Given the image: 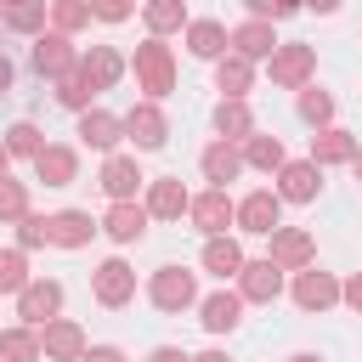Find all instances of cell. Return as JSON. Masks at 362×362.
<instances>
[{"label": "cell", "instance_id": "1", "mask_svg": "<svg viewBox=\"0 0 362 362\" xmlns=\"http://www.w3.org/2000/svg\"><path fill=\"white\" fill-rule=\"evenodd\" d=\"M130 74H136V90H147V102H164L175 90V51L147 34L136 45V57H130Z\"/></svg>", "mask_w": 362, "mask_h": 362}, {"label": "cell", "instance_id": "2", "mask_svg": "<svg viewBox=\"0 0 362 362\" xmlns=\"http://www.w3.org/2000/svg\"><path fill=\"white\" fill-rule=\"evenodd\" d=\"M266 68H272V85H277V90H305L311 74H317V45L288 40V45H277V51L266 57Z\"/></svg>", "mask_w": 362, "mask_h": 362}, {"label": "cell", "instance_id": "3", "mask_svg": "<svg viewBox=\"0 0 362 362\" xmlns=\"http://www.w3.org/2000/svg\"><path fill=\"white\" fill-rule=\"evenodd\" d=\"M147 300H153L158 311H192V305H198V277H192L187 266H158V272L147 277Z\"/></svg>", "mask_w": 362, "mask_h": 362}, {"label": "cell", "instance_id": "4", "mask_svg": "<svg viewBox=\"0 0 362 362\" xmlns=\"http://www.w3.org/2000/svg\"><path fill=\"white\" fill-rule=\"evenodd\" d=\"M17 317H23V328H45L51 317H62V283L57 277H28L17 288Z\"/></svg>", "mask_w": 362, "mask_h": 362}, {"label": "cell", "instance_id": "5", "mask_svg": "<svg viewBox=\"0 0 362 362\" xmlns=\"http://www.w3.org/2000/svg\"><path fill=\"white\" fill-rule=\"evenodd\" d=\"M238 232H249V238H272L277 226H283V198L272 192V187H255L249 198H238V221H232Z\"/></svg>", "mask_w": 362, "mask_h": 362}, {"label": "cell", "instance_id": "6", "mask_svg": "<svg viewBox=\"0 0 362 362\" xmlns=\"http://www.w3.org/2000/svg\"><path fill=\"white\" fill-rule=\"evenodd\" d=\"M90 294H96V305H107V311H119V305H130L136 300V266L130 260H102L96 272H90Z\"/></svg>", "mask_w": 362, "mask_h": 362}, {"label": "cell", "instance_id": "7", "mask_svg": "<svg viewBox=\"0 0 362 362\" xmlns=\"http://www.w3.org/2000/svg\"><path fill=\"white\" fill-rule=\"evenodd\" d=\"M124 136L136 141V153H158V147L170 141V119H164V107L141 96V102L124 113Z\"/></svg>", "mask_w": 362, "mask_h": 362}, {"label": "cell", "instance_id": "8", "mask_svg": "<svg viewBox=\"0 0 362 362\" xmlns=\"http://www.w3.org/2000/svg\"><path fill=\"white\" fill-rule=\"evenodd\" d=\"M266 260H272L277 272H305V266H317V238H311L305 226H277Z\"/></svg>", "mask_w": 362, "mask_h": 362}, {"label": "cell", "instance_id": "9", "mask_svg": "<svg viewBox=\"0 0 362 362\" xmlns=\"http://www.w3.org/2000/svg\"><path fill=\"white\" fill-rule=\"evenodd\" d=\"M96 187H102L113 204H124V198H136V192L147 187V175H141L136 153H107V158H102V175H96Z\"/></svg>", "mask_w": 362, "mask_h": 362}, {"label": "cell", "instance_id": "10", "mask_svg": "<svg viewBox=\"0 0 362 362\" xmlns=\"http://www.w3.org/2000/svg\"><path fill=\"white\" fill-rule=\"evenodd\" d=\"M187 215H192V226H198L204 238H226V226L238 221V204L226 198V187H209V192H198V198L187 204Z\"/></svg>", "mask_w": 362, "mask_h": 362}, {"label": "cell", "instance_id": "11", "mask_svg": "<svg viewBox=\"0 0 362 362\" xmlns=\"http://www.w3.org/2000/svg\"><path fill=\"white\" fill-rule=\"evenodd\" d=\"M40 334V356L45 362H79L85 356V328L74 322V317H51L45 328H34Z\"/></svg>", "mask_w": 362, "mask_h": 362}, {"label": "cell", "instance_id": "12", "mask_svg": "<svg viewBox=\"0 0 362 362\" xmlns=\"http://www.w3.org/2000/svg\"><path fill=\"white\" fill-rule=\"evenodd\" d=\"M28 57H34V74H40V79H62L68 68H79L74 40H68V34H57V28H45V34L34 40V51H28Z\"/></svg>", "mask_w": 362, "mask_h": 362}, {"label": "cell", "instance_id": "13", "mask_svg": "<svg viewBox=\"0 0 362 362\" xmlns=\"http://www.w3.org/2000/svg\"><path fill=\"white\" fill-rule=\"evenodd\" d=\"M232 283H238V300H243V305H272V300L283 294V272H277L272 260H243V272H238Z\"/></svg>", "mask_w": 362, "mask_h": 362}, {"label": "cell", "instance_id": "14", "mask_svg": "<svg viewBox=\"0 0 362 362\" xmlns=\"http://www.w3.org/2000/svg\"><path fill=\"white\" fill-rule=\"evenodd\" d=\"M283 204H311L317 192H322V170L311 164V158H288L283 170H277V187H272Z\"/></svg>", "mask_w": 362, "mask_h": 362}, {"label": "cell", "instance_id": "15", "mask_svg": "<svg viewBox=\"0 0 362 362\" xmlns=\"http://www.w3.org/2000/svg\"><path fill=\"white\" fill-rule=\"evenodd\" d=\"M294 305H300V311H328V305H339V277L322 272V266L294 272Z\"/></svg>", "mask_w": 362, "mask_h": 362}, {"label": "cell", "instance_id": "16", "mask_svg": "<svg viewBox=\"0 0 362 362\" xmlns=\"http://www.w3.org/2000/svg\"><path fill=\"white\" fill-rule=\"evenodd\" d=\"M187 204H192V192L181 187V175H158V181H147L141 209H147L153 221H181V215H187Z\"/></svg>", "mask_w": 362, "mask_h": 362}, {"label": "cell", "instance_id": "17", "mask_svg": "<svg viewBox=\"0 0 362 362\" xmlns=\"http://www.w3.org/2000/svg\"><path fill=\"white\" fill-rule=\"evenodd\" d=\"M226 45L238 51V57H249V62H260V57H272L283 40H277V23H260V17H249V23H238V28H226Z\"/></svg>", "mask_w": 362, "mask_h": 362}, {"label": "cell", "instance_id": "18", "mask_svg": "<svg viewBox=\"0 0 362 362\" xmlns=\"http://www.w3.org/2000/svg\"><path fill=\"white\" fill-rule=\"evenodd\" d=\"M79 141L96 147V153H119V141H124V119L107 113V107H85V113H79Z\"/></svg>", "mask_w": 362, "mask_h": 362}, {"label": "cell", "instance_id": "19", "mask_svg": "<svg viewBox=\"0 0 362 362\" xmlns=\"http://www.w3.org/2000/svg\"><path fill=\"white\" fill-rule=\"evenodd\" d=\"M198 322H204L209 334H232V328L243 322V300H238V288H215V294H198Z\"/></svg>", "mask_w": 362, "mask_h": 362}, {"label": "cell", "instance_id": "20", "mask_svg": "<svg viewBox=\"0 0 362 362\" xmlns=\"http://www.w3.org/2000/svg\"><path fill=\"white\" fill-rule=\"evenodd\" d=\"M124 57L113 51V45H90V51H79V74L90 79V90H113L119 79H124Z\"/></svg>", "mask_w": 362, "mask_h": 362}, {"label": "cell", "instance_id": "21", "mask_svg": "<svg viewBox=\"0 0 362 362\" xmlns=\"http://www.w3.org/2000/svg\"><path fill=\"white\" fill-rule=\"evenodd\" d=\"M34 175H40L45 187H74V181H79V153L62 147V141H45L40 158H34Z\"/></svg>", "mask_w": 362, "mask_h": 362}, {"label": "cell", "instance_id": "22", "mask_svg": "<svg viewBox=\"0 0 362 362\" xmlns=\"http://www.w3.org/2000/svg\"><path fill=\"white\" fill-rule=\"evenodd\" d=\"M147 209L136 204V198H124V204H107V215H102V232L113 238V243H141L147 238Z\"/></svg>", "mask_w": 362, "mask_h": 362}, {"label": "cell", "instance_id": "23", "mask_svg": "<svg viewBox=\"0 0 362 362\" xmlns=\"http://www.w3.org/2000/svg\"><path fill=\"white\" fill-rule=\"evenodd\" d=\"M45 226H51V243L57 249H85L102 232V221H90L85 209H57V215H45Z\"/></svg>", "mask_w": 362, "mask_h": 362}, {"label": "cell", "instance_id": "24", "mask_svg": "<svg viewBox=\"0 0 362 362\" xmlns=\"http://www.w3.org/2000/svg\"><path fill=\"white\" fill-rule=\"evenodd\" d=\"M243 243L238 238H204V255H198V266L209 272V277H221V283H232L238 272H243Z\"/></svg>", "mask_w": 362, "mask_h": 362}, {"label": "cell", "instance_id": "25", "mask_svg": "<svg viewBox=\"0 0 362 362\" xmlns=\"http://www.w3.org/2000/svg\"><path fill=\"white\" fill-rule=\"evenodd\" d=\"M198 170H204V181H209V187L238 181V175H243V153H238V141H209V147H204V158H198Z\"/></svg>", "mask_w": 362, "mask_h": 362}, {"label": "cell", "instance_id": "26", "mask_svg": "<svg viewBox=\"0 0 362 362\" xmlns=\"http://www.w3.org/2000/svg\"><path fill=\"white\" fill-rule=\"evenodd\" d=\"M356 147H362V141H356L351 130L328 124V130H317V136H311V164H317V170H322V164H351V158H356Z\"/></svg>", "mask_w": 362, "mask_h": 362}, {"label": "cell", "instance_id": "27", "mask_svg": "<svg viewBox=\"0 0 362 362\" xmlns=\"http://www.w3.org/2000/svg\"><path fill=\"white\" fill-rule=\"evenodd\" d=\"M181 34H187V51H192V57H204V62L226 57V23H215V17H192Z\"/></svg>", "mask_w": 362, "mask_h": 362}, {"label": "cell", "instance_id": "28", "mask_svg": "<svg viewBox=\"0 0 362 362\" xmlns=\"http://www.w3.org/2000/svg\"><path fill=\"white\" fill-rule=\"evenodd\" d=\"M238 153H243V170H266V175H277V170L288 164L283 141H277V136H260V130H255V136H243V141H238Z\"/></svg>", "mask_w": 362, "mask_h": 362}, {"label": "cell", "instance_id": "29", "mask_svg": "<svg viewBox=\"0 0 362 362\" xmlns=\"http://www.w3.org/2000/svg\"><path fill=\"white\" fill-rule=\"evenodd\" d=\"M141 23L153 40H164V34H181L192 17H187V0H141Z\"/></svg>", "mask_w": 362, "mask_h": 362}, {"label": "cell", "instance_id": "30", "mask_svg": "<svg viewBox=\"0 0 362 362\" xmlns=\"http://www.w3.org/2000/svg\"><path fill=\"white\" fill-rule=\"evenodd\" d=\"M249 85H255V62L249 57H238V51L215 57V90L221 96H249Z\"/></svg>", "mask_w": 362, "mask_h": 362}, {"label": "cell", "instance_id": "31", "mask_svg": "<svg viewBox=\"0 0 362 362\" xmlns=\"http://www.w3.org/2000/svg\"><path fill=\"white\" fill-rule=\"evenodd\" d=\"M215 130H221V141H243V136H255V113H249V102H243V96H221V102H215Z\"/></svg>", "mask_w": 362, "mask_h": 362}, {"label": "cell", "instance_id": "32", "mask_svg": "<svg viewBox=\"0 0 362 362\" xmlns=\"http://www.w3.org/2000/svg\"><path fill=\"white\" fill-rule=\"evenodd\" d=\"M45 23H51V0H23V6H11V11L0 17V28L28 34V40H40V34H45Z\"/></svg>", "mask_w": 362, "mask_h": 362}, {"label": "cell", "instance_id": "33", "mask_svg": "<svg viewBox=\"0 0 362 362\" xmlns=\"http://www.w3.org/2000/svg\"><path fill=\"white\" fill-rule=\"evenodd\" d=\"M0 362H40V334L34 328H6L0 334Z\"/></svg>", "mask_w": 362, "mask_h": 362}, {"label": "cell", "instance_id": "34", "mask_svg": "<svg viewBox=\"0 0 362 362\" xmlns=\"http://www.w3.org/2000/svg\"><path fill=\"white\" fill-rule=\"evenodd\" d=\"M51 28L57 34H79V28H90V0H51Z\"/></svg>", "mask_w": 362, "mask_h": 362}, {"label": "cell", "instance_id": "35", "mask_svg": "<svg viewBox=\"0 0 362 362\" xmlns=\"http://www.w3.org/2000/svg\"><path fill=\"white\" fill-rule=\"evenodd\" d=\"M300 119H305L311 130H328V124H334V96L317 90V85H305V90H300Z\"/></svg>", "mask_w": 362, "mask_h": 362}, {"label": "cell", "instance_id": "36", "mask_svg": "<svg viewBox=\"0 0 362 362\" xmlns=\"http://www.w3.org/2000/svg\"><path fill=\"white\" fill-rule=\"evenodd\" d=\"M90 96H96V90H90V79H85L79 68H68V74L57 79V102H62V107H74V113H85V107H90Z\"/></svg>", "mask_w": 362, "mask_h": 362}, {"label": "cell", "instance_id": "37", "mask_svg": "<svg viewBox=\"0 0 362 362\" xmlns=\"http://www.w3.org/2000/svg\"><path fill=\"white\" fill-rule=\"evenodd\" d=\"M40 147H45V136H40V124H28V119H17V124L6 130V153H11V158H40Z\"/></svg>", "mask_w": 362, "mask_h": 362}, {"label": "cell", "instance_id": "38", "mask_svg": "<svg viewBox=\"0 0 362 362\" xmlns=\"http://www.w3.org/2000/svg\"><path fill=\"white\" fill-rule=\"evenodd\" d=\"M23 215H28V187L6 175V181H0V226H17Z\"/></svg>", "mask_w": 362, "mask_h": 362}, {"label": "cell", "instance_id": "39", "mask_svg": "<svg viewBox=\"0 0 362 362\" xmlns=\"http://www.w3.org/2000/svg\"><path fill=\"white\" fill-rule=\"evenodd\" d=\"M28 283V255L11 243V249H0V294H17Z\"/></svg>", "mask_w": 362, "mask_h": 362}, {"label": "cell", "instance_id": "40", "mask_svg": "<svg viewBox=\"0 0 362 362\" xmlns=\"http://www.w3.org/2000/svg\"><path fill=\"white\" fill-rule=\"evenodd\" d=\"M45 243H51V226H45V215H34V209H28V215L17 221V249L28 255V249H45Z\"/></svg>", "mask_w": 362, "mask_h": 362}, {"label": "cell", "instance_id": "41", "mask_svg": "<svg viewBox=\"0 0 362 362\" xmlns=\"http://www.w3.org/2000/svg\"><path fill=\"white\" fill-rule=\"evenodd\" d=\"M305 0H243V11L249 17H260V23H283V17H294Z\"/></svg>", "mask_w": 362, "mask_h": 362}, {"label": "cell", "instance_id": "42", "mask_svg": "<svg viewBox=\"0 0 362 362\" xmlns=\"http://www.w3.org/2000/svg\"><path fill=\"white\" fill-rule=\"evenodd\" d=\"M136 11V0H90V17L96 23H124Z\"/></svg>", "mask_w": 362, "mask_h": 362}, {"label": "cell", "instance_id": "43", "mask_svg": "<svg viewBox=\"0 0 362 362\" xmlns=\"http://www.w3.org/2000/svg\"><path fill=\"white\" fill-rule=\"evenodd\" d=\"M339 300H345L351 311H362V272H351V277L339 283Z\"/></svg>", "mask_w": 362, "mask_h": 362}, {"label": "cell", "instance_id": "44", "mask_svg": "<svg viewBox=\"0 0 362 362\" xmlns=\"http://www.w3.org/2000/svg\"><path fill=\"white\" fill-rule=\"evenodd\" d=\"M79 362H124V351H119V345H85Z\"/></svg>", "mask_w": 362, "mask_h": 362}, {"label": "cell", "instance_id": "45", "mask_svg": "<svg viewBox=\"0 0 362 362\" xmlns=\"http://www.w3.org/2000/svg\"><path fill=\"white\" fill-rule=\"evenodd\" d=\"M147 362H192V356H187L181 345H153V356H147Z\"/></svg>", "mask_w": 362, "mask_h": 362}, {"label": "cell", "instance_id": "46", "mask_svg": "<svg viewBox=\"0 0 362 362\" xmlns=\"http://www.w3.org/2000/svg\"><path fill=\"white\" fill-rule=\"evenodd\" d=\"M11 79H17V68H11V57H6V51H0V96H6V90H11Z\"/></svg>", "mask_w": 362, "mask_h": 362}, {"label": "cell", "instance_id": "47", "mask_svg": "<svg viewBox=\"0 0 362 362\" xmlns=\"http://www.w3.org/2000/svg\"><path fill=\"white\" fill-rule=\"evenodd\" d=\"M305 6H311V11H322V17H328V11H339V0H305Z\"/></svg>", "mask_w": 362, "mask_h": 362}, {"label": "cell", "instance_id": "48", "mask_svg": "<svg viewBox=\"0 0 362 362\" xmlns=\"http://www.w3.org/2000/svg\"><path fill=\"white\" fill-rule=\"evenodd\" d=\"M192 362H232V356H226V351H198Z\"/></svg>", "mask_w": 362, "mask_h": 362}, {"label": "cell", "instance_id": "49", "mask_svg": "<svg viewBox=\"0 0 362 362\" xmlns=\"http://www.w3.org/2000/svg\"><path fill=\"white\" fill-rule=\"evenodd\" d=\"M288 362H322V356H317V351H294Z\"/></svg>", "mask_w": 362, "mask_h": 362}, {"label": "cell", "instance_id": "50", "mask_svg": "<svg viewBox=\"0 0 362 362\" xmlns=\"http://www.w3.org/2000/svg\"><path fill=\"white\" fill-rule=\"evenodd\" d=\"M6 164H11V153H6V141H0V181H6Z\"/></svg>", "mask_w": 362, "mask_h": 362}, {"label": "cell", "instance_id": "51", "mask_svg": "<svg viewBox=\"0 0 362 362\" xmlns=\"http://www.w3.org/2000/svg\"><path fill=\"white\" fill-rule=\"evenodd\" d=\"M351 170H356V181H362V147H356V158H351Z\"/></svg>", "mask_w": 362, "mask_h": 362}, {"label": "cell", "instance_id": "52", "mask_svg": "<svg viewBox=\"0 0 362 362\" xmlns=\"http://www.w3.org/2000/svg\"><path fill=\"white\" fill-rule=\"evenodd\" d=\"M0 6H6V11H11V6H23V0H0Z\"/></svg>", "mask_w": 362, "mask_h": 362}]
</instances>
